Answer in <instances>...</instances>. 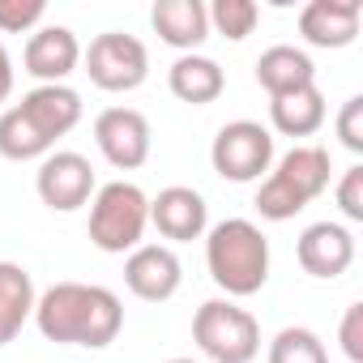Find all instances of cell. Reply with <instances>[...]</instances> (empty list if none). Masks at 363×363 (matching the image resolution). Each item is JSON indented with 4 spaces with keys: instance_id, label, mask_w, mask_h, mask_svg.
<instances>
[{
    "instance_id": "cell-11",
    "label": "cell",
    "mask_w": 363,
    "mask_h": 363,
    "mask_svg": "<svg viewBox=\"0 0 363 363\" xmlns=\"http://www.w3.org/2000/svg\"><path fill=\"white\" fill-rule=\"evenodd\" d=\"M150 227L171 244H193L210 231V206L197 189L171 184L158 197H150Z\"/></svg>"
},
{
    "instance_id": "cell-24",
    "label": "cell",
    "mask_w": 363,
    "mask_h": 363,
    "mask_svg": "<svg viewBox=\"0 0 363 363\" xmlns=\"http://www.w3.org/2000/svg\"><path fill=\"white\" fill-rule=\"evenodd\" d=\"M43 13V0H0V35H35Z\"/></svg>"
},
{
    "instance_id": "cell-29",
    "label": "cell",
    "mask_w": 363,
    "mask_h": 363,
    "mask_svg": "<svg viewBox=\"0 0 363 363\" xmlns=\"http://www.w3.org/2000/svg\"><path fill=\"white\" fill-rule=\"evenodd\" d=\"M167 363H201V359H189V354H179V359H167Z\"/></svg>"
},
{
    "instance_id": "cell-5",
    "label": "cell",
    "mask_w": 363,
    "mask_h": 363,
    "mask_svg": "<svg viewBox=\"0 0 363 363\" xmlns=\"http://www.w3.org/2000/svg\"><path fill=\"white\" fill-rule=\"evenodd\" d=\"M193 342L210 363H252L261 354V325L235 299H206L193 316Z\"/></svg>"
},
{
    "instance_id": "cell-25",
    "label": "cell",
    "mask_w": 363,
    "mask_h": 363,
    "mask_svg": "<svg viewBox=\"0 0 363 363\" xmlns=\"http://www.w3.org/2000/svg\"><path fill=\"white\" fill-rule=\"evenodd\" d=\"M333 197H337V210H342L346 223H363V167H359V162L342 171Z\"/></svg>"
},
{
    "instance_id": "cell-4",
    "label": "cell",
    "mask_w": 363,
    "mask_h": 363,
    "mask_svg": "<svg viewBox=\"0 0 363 363\" xmlns=\"http://www.w3.org/2000/svg\"><path fill=\"white\" fill-rule=\"evenodd\" d=\"M150 227V197L133 184V179H111V184H99L90 197V244L99 252L124 257L141 244Z\"/></svg>"
},
{
    "instance_id": "cell-22",
    "label": "cell",
    "mask_w": 363,
    "mask_h": 363,
    "mask_svg": "<svg viewBox=\"0 0 363 363\" xmlns=\"http://www.w3.org/2000/svg\"><path fill=\"white\" fill-rule=\"evenodd\" d=\"M265 359H269V363H329V350H325V342H320L312 329L286 325V329L274 333Z\"/></svg>"
},
{
    "instance_id": "cell-28",
    "label": "cell",
    "mask_w": 363,
    "mask_h": 363,
    "mask_svg": "<svg viewBox=\"0 0 363 363\" xmlns=\"http://www.w3.org/2000/svg\"><path fill=\"white\" fill-rule=\"evenodd\" d=\"M13 82H18V73H13V56H9V48H5V43H0V103H9Z\"/></svg>"
},
{
    "instance_id": "cell-16",
    "label": "cell",
    "mask_w": 363,
    "mask_h": 363,
    "mask_svg": "<svg viewBox=\"0 0 363 363\" xmlns=\"http://www.w3.org/2000/svg\"><path fill=\"white\" fill-rule=\"evenodd\" d=\"M150 26L179 56L197 52L210 39V13H206L201 0H158V5L150 9Z\"/></svg>"
},
{
    "instance_id": "cell-20",
    "label": "cell",
    "mask_w": 363,
    "mask_h": 363,
    "mask_svg": "<svg viewBox=\"0 0 363 363\" xmlns=\"http://www.w3.org/2000/svg\"><path fill=\"white\" fill-rule=\"evenodd\" d=\"M325 116H329V107H325L320 86H303L282 99H269V124L282 137H312V133H320Z\"/></svg>"
},
{
    "instance_id": "cell-13",
    "label": "cell",
    "mask_w": 363,
    "mask_h": 363,
    "mask_svg": "<svg viewBox=\"0 0 363 363\" xmlns=\"http://www.w3.org/2000/svg\"><path fill=\"white\" fill-rule=\"evenodd\" d=\"M295 257H299L303 274H312L320 282H333V278H342L354 265V235L342 223H329V218L312 223V227L299 231Z\"/></svg>"
},
{
    "instance_id": "cell-10",
    "label": "cell",
    "mask_w": 363,
    "mask_h": 363,
    "mask_svg": "<svg viewBox=\"0 0 363 363\" xmlns=\"http://www.w3.org/2000/svg\"><path fill=\"white\" fill-rule=\"evenodd\" d=\"M179 282H184V265L171 244H137L124 261V286L145 303H167Z\"/></svg>"
},
{
    "instance_id": "cell-6",
    "label": "cell",
    "mask_w": 363,
    "mask_h": 363,
    "mask_svg": "<svg viewBox=\"0 0 363 363\" xmlns=\"http://www.w3.org/2000/svg\"><path fill=\"white\" fill-rule=\"evenodd\" d=\"M210 162L231 184H261L274 167V133L257 120H231L210 145Z\"/></svg>"
},
{
    "instance_id": "cell-19",
    "label": "cell",
    "mask_w": 363,
    "mask_h": 363,
    "mask_svg": "<svg viewBox=\"0 0 363 363\" xmlns=\"http://www.w3.org/2000/svg\"><path fill=\"white\" fill-rule=\"evenodd\" d=\"M35 299L39 291L30 269L18 261H0V346H9L26 329V320H35Z\"/></svg>"
},
{
    "instance_id": "cell-17",
    "label": "cell",
    "mask_w": 363,
    "mask_h": 363,
    "mask_svg": "<svg viewBox=\"0 0 363 363\" xmlns=\"http://www.w3.org/2000/svg\"><path fill=\"white\" fill-rule=\"evenodd\" d=\"M257 86L269 94V99H282L291 90H303V86H316V65L303 48H291V43H274L257 56Z\"/></svg>"
},
{
    "instance_id": "cell-3",
    "label": "cell",
    "mask_w": 363,
    "mask_h": 363,
    "mask_svg": "<svg viewBox=\"0 0 363 363\" xmlns=\"http://www.w3.org/2000/svg\"><path fill=\"white\" fill-rule=\"evenodd\" d=\"M329 175H333V162H329V150L325 145H295L286 150L261 179L257 189V214L269 218V223H291L295 214H303L325 189H329Z\"/></svg>"
},
{
    "instance_id": "cell-8",
    "label": "cell",
    "mask_w": 363,
    "mask_h": 363,
    "mask_svg": "<svg viewBox=\"0 0 363 363\" xmlns=\"http://www.w3.org/2000/svg\"><path fill=\"white\" fill-rule=\"evenodd\" d=\"M94 189H99L94 167L77 150H52L35 171V193L52 214H73V210L90 206Z\"/></svg>"
},
{
    "instance_id": "cell-7",
    "label": "cell",
    "mask_w": 363,
    "mask_h": 363,
    "mask_svg": "<svg viewBox=\"0 0 363 363\" xmlns=\"http://www.w3.org/2000/svg\"><path fill=\"white\" fill-rule=\"evenodd\" d=\"M82 65L90 73V82L107 94H128L150 77V52L137 35L124 30H103L90 39V48L82 52Z\"/></svg>"
},
{
    "instance_id": "cell-27",
    "label": "cell",
    "mask_w": 363,
    "mask_h": 363,
    "mask_svg": "<svg viewBox=\"0 0 363 363\" xmlns=\"http://www.w3.org/2000/svg\"><path fill=\"white\" fill-rule=\"evenodd\" d=\"M337 342H342V354H346L350 363H363V303H350V308L342 312Z\"/></svg>"
},
{
    "instance_id": "cell-26",
    "label": "cell",
    "mask_w": 363,
    "mask_h": 363,
    "mask_svg": "<svg viewBox=\"0 0 363 363\" xmlns=\"http://www.w3.org/2000/svg\"><path fill=\"white\" fill-rule=\"evenodd\" d=\"M337 141L350 154H363V94H350L337 111Z\"/></svg>"
},
{
    "instance_id": "cell-12",
    "label": "cell",
    "mask_w": 363,
    "mask_h": 363,
    "mask_svg": "<svg viewBox=\"0 0 363 363\" xmlns=\"http://www.w3.org/2000/svg\"><path fill=\"white\" fill-rule=\"evenodd\" d=\"M77 65H82V43L69 26H39L22 48V69L39 86H65V77L77 73Z\"/></svg>"
},
{
    "instance_id": "cell-15",
    "label": "cell",
    "mask_w": 363,
    "mask_h": 363,
    "mask_svg": "<svg viewBox=\"0 0 363 363\" xmlns=\"http://www.w3.org/2000/svg\"><path fill=\"white\" fill-rule=\"evenodd\" d=\"M18 111L56 145L60 137H69L82 124V94L73 86H35L30 94H22Z\"/></svg>"
},
{
    "instance_id": "cell-2",
    "label": "cell",
    "mask_w": 363,
    "mask_h": 363,
    "mask_svg": "<svg viewBox=\"0 0 363 363\" xmlns=\"http://www.w3.org/2000/svg\"><path fill=\"white\" fill-rule=\"evenodd\" d=\"M206 269L227 299H248L269 282V240L248 218H223L206 231Z\"/></svg>"
},
{
    "instance_id": "cell-14",
    "label": "cell",
    "mask_w": 363,
    "mask_h": 363,
    "mask_svg": "<svg viewBox=\"0 0 363 363\" xmlns=\"http://www.w3.org/2000/svg\"><path fill=\"white\" fill-rule=\"evenodd\" d=\"M359 18H363L359 0H308L299 9V35L312 48L337 52L359 39Z\"/></svg>"
},
{
    "instance_id": "cell-9",
    "label": "cell",
    "mask_w": 363,
    "mask_h": 363,
    "mask_svg": "<svg viewBox=\"0 0 363 363\" xmlns=\"http://www.w3.org/2000/svg\"><path fill=\"white\" fill-rule=\"evenodd\" d=\"M94 145H99V154L116 171L145 167L150 150H154V133H150L145 111H137V107H107V111H99V120H94Z\"/></svg>"
},
{
    "instance_id": "cell-23",
    "label": "cell",
    "mask_w": 363,
    "mask_h": 363,
    "mask_svg": "<svg viewBox=\"0 0 363 363\" xmlns=\"http://www.w3.org/2000/svg\"><path fill=\"white\" fill-rule=\"evenodd\" d=\"M206 13H210V30L231 39V43H244L257 30V22H261V9L252 5V0H214Z\"/></svg>"
},
{
    "instance_id": "cell-18",
    "label": "cell",
    "mask_w": 363,
    "mask_h": 363,
    "mask_svg": "<svg viewBox=\"0 0 363 363\" xmlns=\"http://www.w3.org/2000/svg\"><path fill=\"white\" fill-rule=\"evenodd\" d=\"M167 86L179 103H189V107H210L223 99L227 90V73L218 60L201 56V52H189V56H179L171 69H167Z\"/></svg>"
},
{
    "instance_id": "cell-21",
    "label": "cell",
    "mask_w": 363,
    "mask_h": 363,
    "mask_svg": "<svg viewBox=\"0 0 363 363\" xmlns=\"http://www.w3.org/2000/svg\"><path fill=\"white\" fill-rule=\"evenodd\" d=\"M56 145L18 111V103L9 111H0V158H9V162H43Z\"/></svg>"
},
{
    "instance_id": "cell-1",
    "label": "cell",
    "mask_w": 363,
    "mask_h": 363,
    "mask_svg": "<svg viewBox=\"0 0 363 363\" xmlns=\"http://www.w3.org/2000/svg\"><path fill=\"white\" fill-rule=\"evenodd\" d=\"M35 325L56 346L103 350L124 329V303L99 282H52L35 299Z\"/></svg>"
}]
</instances>
